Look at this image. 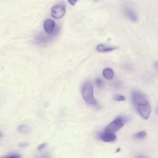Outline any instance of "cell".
Segmentation results:
<instances>
[{
  "instance_id": "1",
  "label": "cell",
  "mask_w": 158,
  "mask_h": 158,
  "mask_svg": "<svg viewBox=\"0 0 158 158\" xmlns=\"http://www.w3.org/2000/svg\"><path fill=\"white\" fill-rule=\"evenodd\" d=\"M131 99L138 114L143 119H147L150 114L151 108L146 96L140 91H134L132 94Z\"/></svg>"
},
{
  "instance_id": "2",
  "label": "cell",
  "mask_w": 158,
  "mask_h": 158,
  "mask_svg": "<svg viewBox=\"0 0 158 158\" xmlns=\"http://www.w3.org/2000/svg\"><path fill=\"white\" fill-rule=\"evenodd\" d=\"M81 94L85 102L91 105H96L97 103L96 100L93 96V90L92 86L88 82L83 84L81 87Z\"/></svg>"
},
{
  "instance_id": "3",
  "label": "cell",
  "mask_w": 158,
  "mask_h": 158,
  "mask_svg": "<svg viewBox=\"0 0 158 158\" xmlns=\"http://www.w3.org/2000/svg\"><path fill=\"white\" fill-rule=\"evenodd\" d=\"M127 121L125 118L118 117L106 127L104 131L114 133L122 128Z\"/></svg>"
},
{
  "instance_id": "4",
  "label": "cell",
  "mask_w": 158,
  "mask_h": 158,
  "mask_svg": "<svg viewBox=\"0 0 158 158\" xmlns=\"http://www.w3.org/2000/svg\"><path fill=\"white\" fill-rule=\"evenodd\" d=\"M65 6L63 5H56L52 8L51 13L52 16L56 19L62 18L65 13Z\"/></svg>"
},
{
  "instance_id": "5",
  "label": "cell",
  "mask_w": 158,
  "mask_h": 158,
  "mask_svg": "<svg viewBox=\"0 0 158 158\" xmlns=\"http://www.w3.org/2000/svg\"><path fill=\"white\" fill-rule=\"evenodd\" d=\"M125 16L132 21L136 22L138 20V16L133 10L129 6H125L123 8Z\"/></svg>"
},
{
  "instance_id": "6",
  "label": "cell",
  "mask_w": 158,
  "mask_h": 158,
  "mask_svg": "<svg viewBox=\"0 0 158 158\" xmlns=\"http://www.w3.org/2000/svg\"><path fill=\"white\" fill-rule=\"evenodd\" d=\"M98 137L102 141L106 142H111L114 141L117 137L114 133L106 132L104 131L99 133Z\"/></svg>"
},
{
  "instance_id": "7",
  "label": "cell",
  "mask_w": 158,
  "mask_h": 158,
  "mask_svg": "<svg viewBox=\"0 0 158 158\" xmlns=\"http://www.w3.org/2000/svg\"><path fill=\"white\" fill-rule=\"evenodd\" d=\"M55 24L54 21L50 19H47L44 22V27L46 33L50 34L53 31Z\"/></svg>"
},
{
  "instance_id": "8",
  "label": "cell",
  "mask_w": 158,
  "mask_h": 158,
  "mask_svg": "<svg viewBox=\"0 0 158 158\" xmlns=\"http://www.w3.org/2000/svg\"><path fill=\"white\" fill-rule=\"evenodd\" d=\"M117 48L116 47L107 46L102 44L98 45L96 48L97 50L100 52H110Z\"/></svg>"
},
{
  "instance_id": "9",
  "label": "cell",
  "mask_w": 158,
  "mask_h": 158,
  "mask_svg": "<svg viewBox=\"0 0 158 158\" xmlns=\"http://www.w3.org/2000/svg\"><path fill=\"white\" fill-rule=\"evenodd\" d=\"M18 130L20 133L23 134H28L31 131V128L28 125L22 124L19 125L17 128Z\"/></svg>"
},
{
  "instance_id": "10",
  "label": "cell",
  "mask_w": 158,
  "mask_h": 158,
  "mask_svg": "<svg viewBox=\"0 0 158 158\" xmlns=\"http://www.w3.org/2000/svg\"><path fill=\"white\" fill-rule=\"evenodd\" d=\"M103 74L105 78L108 79H111L114 77V73L113 71L109 68H106L103 70Z\"/></svg>"
},
{
  "instance_id": "11",
  "label": "cell",
  "mask_w": 158,
  "mask_h": 158,
  "mask_svg": "<svg viewBox=\"0 0 158 158\" xmlns=\"http://www.w3.org/2000/svg\"><path fill=\"white\" fill-rule=\"evenodd\" d=\"M146 133L145 131H140L135 134L134 137L136 139H141L145 137Z\"/></svg>"
},
{
  "instance_id": "12",
  "label": "cell",
  "mask_w": 158,
  "mask_h": 158,
  "mask_svg": "<svg viewBox=\"0 0 158 158\" xmlns=\"http://www.w3.org/2000/svg\"><path fill=\"white\" fill-rule=\"evenodd\" d=\"M95 83L96 86L98 88H101L103 84V82L101 78H98L95 80Z\"/></svg>"
},
{
  "instance_id": "13",
  "label": "cell",
  "mask_w": 158,
  "mask_h": 158,
  "mask_svg": "<svg viewBox=\"0 0 158 158\" xmlns=\"http://www.w3.org/2000/svg\"><path fill=\"white\" fill-rule=\"evenodd\" d=\"M114 99L117 101H124L125 98L122 95H116L114 97Z\"/></svg>"
},
{
  "instance_id": "14",
  "label": "cell",
  "mask_w": 158,
  "mask_h": 158,
  "mask_svg": "<svg viewBox=\"0 0 158 158\" xmlns=\"http://www.w3.org/2000/svg\"><path fill=\"white\" fill-rule=\"evenodd\" d=\"M29 145V143L27 142H23L19 143L18 145L19 148H23L27 147Z\"/></svg>"
},
{
  "instance_id": "15",
  "label": "cell",
  "mask_w": 158,
  "mask_h": 158,
  "mask_svg": "<svg viewBox=\"0 0 158 158\" xmlns=\"http://www.w3.org/2000/svg\"><path fill=\"white\" fill-rule=\"evenodd\" d=\"M47 146V143H43L40 144L37 148L38 151H41L44 148Z\"/></svg>"
},
{
  "instance_id": "16",
  "label": "cell",
  "mask_w": 158,
  "mask_h": 158,
  "mask_svg": "<svg viewBox=\"0 0 158 158\" xmlns=\"http://www.w3.org/2000/svg\"><path fill=\"white\" fill-rule=\"evenodd\" d=\"M4 158H21V157L17 154H12Z\"/></svg>"
},
{
  "instance_id": "17",
  "label": "cell",
  "mask_w": 158,
  "mask_h": 158,
  "mask_svg": "<svg viewBox=\"0 0 158 158\" xmlns=\"http://www.w3.org/2000/svg\"><path fill=\"white\" fill-rule=\"evenodd\" d=\"M68 1L69 3L72 5H74L77 1L76 0H68Z\"/></svg>"
},
{
  "instance_id": "18",
  "label": "cell",
  "mask_w": 158,
  "mask_h": 158,
  "mask_svg": "<svg viewBox=\"0 0 158 158\" xmlns=\"http://www.w3.org/2000/svg\"><path fill=\"white\" fill-rule=\"evenodd\" d=\"M136 158H148L146 156L143 155H140L137 156Z\"/></svg>"
},
{
  "instance_id": "19",
  "label": "cell",
  "mask_w": 158,
  "mask_h": 158,
  "mask_svg": "<svg viewBox=\"0 0 158 158\" xmlns=\"http://www.w3.org/2000/svg\"><path fill=\"white\" fill-rule=\"evenodd\" d=\"M154 65L157 69L158 70V61L155 62L154 64Z\"/></svg>"
},
{
  "instance_id": "20",
  "label": "cell",
  "mask_w": 158,
  "mask_h": 158,
  "mask_svg": "<svg viewBox=\"0 0 158 158\" xmlns=\"http://www.w3.org/2000/svg\"><path fill=\"white\" fill-rule=\"evenodd\" d=\"M40 158H50L48 157L45 156V157H42Z\"/></svg>"
}]
</instances>
